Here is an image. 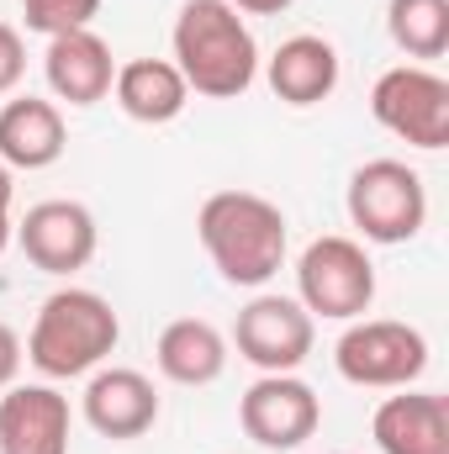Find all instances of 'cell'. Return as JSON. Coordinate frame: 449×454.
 I'll use <instances>...</instances> for the list:
<instances>
[{
  "mask_svg": "<svg viewBox=\"0 0 449 454\" xmlns=\"http://www.w3.org/2000/svg\"><path fill=\"white\" fill-rule=\"evenodd\" d=\"M27 32L43 37H64V32H85L101 16V0H21Z\"/></svg>",
  "mask_w": 449,
  "mask_h": 454,
  "instance_id": "ffe728a7",
  "label": "cell"
},
{
  "mask_svg": "<svg viewBox=\"0 0 449 454\" xmlns=\"http://www.w3.org/2000/svg\"><path fill=\"white\" fill-rule=\"evenodd\" d=\"M349 223L370 243H407L429 223L423 175L402 159H370L349 175Z\"/></svg>",
  "mask_w": 449,
  "mask_h": 454,
  "instance_id": "277c9868",
  "label": "cell"
},
{
  "mask_svg": "<svg viewBox=\"0 0 449 454\" xmlns=\"http://www.w3.org/2000/svg\"><path fill=\"white\" fill-rule=\"evenodd\" d=\"M0 454H69V396L53 386H5Z\"/></svg>",
  "mask_w": 449,
  "mask_h": 454,
  "instance_id": "7c38bea8",
  "label": "cell"
},
{
  "mask_svg": "<svg viewBox=\"0 0 449 454\" xmlns=\"http://www.w3.org/2000/svg\"><path fill=\"white\" fill-rule=\"evenodd\" d=\"M69 148V127L53 101L16 96L0 106V164L5 169H48Z\"/></svg>",
  "mask_w": 449,
  "mask_h": 454,
  "instance_id": "9a60e30c",
  "label": "cell"
},
{
  "mask_svg": "<svg viewBox=\"0 0 449 454\" xmlns=\"http://www.w3.org/2000/svg\"><path fill=\"white\" fill-rule=\"evenodd\" d=\"M116 339H122V323L112 301L85 286H64L37 307V323L27 333V359L48 380H75V375L101 370L112 359Z\"/></svg>",
  "mask_w": 449,
  "mask_h": 454,
  "instance_id": "3957f363",
  "label": "cell"
},
{
  "mask_svg": "<svg viewBox=\"0 0 449 454\" xmlns=\"http://www.w3.org/2000/svg\"><path fill=\"white\" fill-rule=\"evenodd\" d=\"M43 69H48V85L59 101L69 106H96L112 96L116 64L112 48L85 27V32H64V37H48V53H43Z\"/></svg>",
  "mask_w": 449,
  "mask_h": 454,
  "instance_id": "5bb4252c",
  "label": "cell"
},
{
  "mask_svg": "<svg viewBox=\"0 0 449 454\" xmlns=\"http://www.w3.org/2000/svg\"><path fill=\"white\" fill-rule=\"evenodd\" d=\"M386 32L407 59H445L449 0H386Z\"/></svg>",
  "mask_w": 449,
  "mask_h": 454,
  "instance_id": "d6986e66",
  "label": "cell"
},
{
  "mask_svg": "<svg viewBox=\"0 0 449 454\" xmlns=\"http://www.w3.org/2000/svg\"><path fill=\"white\" fill-rule=\"evenodd\" d=\"M296 301L312 317H334V323H354L370 312L375 301V264L354 238H318L302 248L296 259Z\"/></svg>",
  "mask_w": 449,
  "mask_h": 454,
  "instance_id": "5b68a950",
  "label": "cell"
},
{
  "mask_svg": "<svg viewBox=\"0 0 449 454\" xmlns=\"http://www.w3.org/2000/svg\"><path fill=\"white\" fill-rule=\"evenodd\" d=\"M312 339H318L312 312H307L296 296H254V301L238 312V323H232L238 354H243L254 370H264V375H291V370H302L307 354H312Z\"/></svg>",
  "mask_w": 449,
  "mask_h": 454,
  "instance_id": "ba28073f",
  "label": "cell"
},
{
  "mask_svg": "<svg viewBox=\"0 0 449 454\" xmlns=\"http://www.w3.org/2000/svg\"><path fill=\"white\" fill-rule=\"evenodd\" d=\"M370 116L391 137L434 153V148L449 143V80L434 74V69H423V64H397V69H386L375 80Z\"/></svg>",
  "mask_w": 449,
  "mask_h": 454,
  "instance_id": "52a82bcc",
  "label": "cell"
},
{
  "mask_svg": "<svg viewBox=\"0 0 449 454\" xmlns=\"http://www.w3.org/2000/svg\"><path fill=\"white\" fill-rule=\"evenodd\" d=\"M334 364L349 386L397 391V386H413L429 370V339L413 323H397V317L349 323V333L334 343Z\"/></svg>",
  "mask_w": 449,
  "mask_h": 454,
  "instance_id": "8992f818",
  "label": "cell"
},
{
  "mask_svg": "<svg viewBox=\"0 0 449 454\" xmlns=\"http://www.w3.org/2000/svg\"><path fill=\"white\" fill-rule=\"evenodd\" d=\"M85 423L101 434V439H143L154 423H159V391L143 370H91V386H85Z\"/></svg>",
  "mask_w": 449,
  "mask_h": 454,
  "instance_id": "8fae6325",
  "label": "cell"
},
{
  "mask_svg": "<svg viewBox=\"0 0 449 454\" xmlns=\"http://www.w3.org/2000/svg\"><path fill=\"white\" fill-rule=\"evenodd\" d=\"M21 359H27V348H21V339H16V328H11V323H0V391H5V386H16Z\"/></svg>",
  "mask_w": 449,
  "mask_h": 454,
  "instance_id": "7402d4cb",
  "label": "cell"
},
{
  "mask_svg": "<svg viewBox=\"0 0 449 454\" xmlns=\"http://www.w3.org/2000/svg\"><path fill=\"white\" fill-rule=\"evenodd\" d=\"M270 90L286 101V106H318L338 90V48L328 37H312V32H296L275 48L270 59Z\"/></svg>",
  "mask_w": 449,
  "mask_h": 454,
  "instance_id": "e0dca14e",
  "label": "cell"
},
{
  "mask_svg": "<svg viewBox=\"0 0 449 454\" xmlns=\"http://www.w3.org/2000/svg\"><path fill=\"white\" fill-rule=\"evenodd\" d=\"M16 243H21V254H27L32 270H43V275H75V270H85L96 259L101 232H96V217L80 201H37L21 217V227H16Z\"/></svg>",
  "mask_w": 449,
  "mask_h": 454,
  "instance_id": "30bf717a",
  "label": "cell"
},
{
  "mask_svg": "<svg viewBox=\"0 0 449 454\" xmlns=\"http://www.w3.org/2000/svg\"><path fill=\"white\" fill-rule=\"evenodd\" d=\"M159 375L175 386H212L227 370V339L207 317H175L154 343Z\"/></svg>",
  "mask_w": 449,
  "mask_h": 454,
  "instance_id": "ac0fdd59",
  "label": "cell"
},
{
  "mask_svg": "<svg viewBox=\"0 0 449 454\" xmlns=\"http://www.w3.org/2000/svg\"><path fill=\"white\" fill-rule=\"evenodd\" d=\"M375 450L381 454H449V402L439 391H407L386 396L375 407Z\"/></svg>",
  "mask_w": 449,
  "mask_h": 454,
  "instance_id": "4fadbf2b",
  "label": "cell"
},
{
  "mask_svg": "<svg viewBox=\"0 0 449 454\" xmlns=\"http://www.w3.org/2000/svg\"><path fill=\"white\" fill-rule=\"evenodd\" d=\"M196 238L227 286H264L286 264V212L254 191H217L196 212Z\"/></svg>",
  "mask_w": 449,
  "mask_h": 454,
  "instance_id": "7a4b0ae2",
  "label": "cell"
},
{
  "mask_svg": "<svg viewBox=\"0 0 449 454\" xmlns=\"http://www.w3.org/2000/svg\"><path fill=\"white\" fill-rule=\"evenodd\" d=\"M27 74V48H21V32L11 21H0V96H11Z\"/></svg>",
  "mask_w": 449,
  "mask_h": 454,
  "instance_id": "44dd1931",
  "label": "cell"
},
{
  "mask_svg": "<svg viewBox=\"0 0 449 454\" xmlns=\"http://www.w3.org/2000/svg\"><path fill=\"white\" fill-rule=\"evenodd\" d=\"M238 423H243V434L259 444V450H302L312 434H318V423H323V402H318V391L307 386V380H296V375H259L248 391H243V402H238Z\"/></svg>",
  "mask_w": 449,
  "mask_h": 454,
  "instance_id": "9c48e42d",
  "label": "cell"
},
{
  "mask_svg": "<svg viewBox=\"0 0 449 454\" xmlns=\"http://www.w3.org/2000/svg\"><path fill=\"white\" fill-rule=\"evenodd\" d=\"M232 11H248V16H280V11H291L296 0H227Z\"/></svg>",
  "mask_w": 449,
  "mask_h": 454,
  "instance_id": "603a6c76",
  "label": "cell"
},
{
  "mask_svg": "<svg viewBox=\"0 0 449 454\" xmlns=\"http://www.w3.org/2000/svg\"><path fill=\"white\" fill-rule=\"evenodd\" d=\"M185 85L207 101H238L259 80V43L227 0H185L175 16V59Z\"/></svg>",
  "mask_w": 449,
  "mask_h": 454,
  "instance_id": "6da1fadb",
  "label": "cell"
},
{
  "mask_svg": "<svg viewBox=\"0 0 449 454\" xmlns=\"http://www.w3.org/2000/svg\"><path fill=\"white\" fill-rule=\"evenodd\" d=\"M11 238H16V227H11V217H0V254L11 248Z\"/></svg>",
  "mask_w": 449,
  "mask_h": 454,
  "instance_id": "d4e9b609",
  "label": "cell"
},
{
  "mask_svg": "<svg viewBox=\"0 0 449 454\" xmlns=\"http://www.w3.org/2000/svg\"><path fill=\"white\" fill-rule=\"evenodd\" d=\"M11 201H16V185H11V169L0 164V217H11Z\"/></svg>",
  "mask_w": 449,
  "mask_h": 454,
  "instance_id": "cb8c5ba5",
  "label": "cell"
},
{
  "mask_svg": "<svg viewBox=\"0 0 449 454\" xmlns=\"http://www.w3.org/2000/svg\"><path fill=\"white\" fill-rule=\"evenodd\" d=\"M112 96L116 106L132 121H143V127H164V121H175L191 106V85L169 59H127V64H116Z\"/></svg>",
  "mask_w": 449,
  "mask_h": 454,
  "instance_id": "2e32d148",
  "label": "cell"
}]
</instances>
